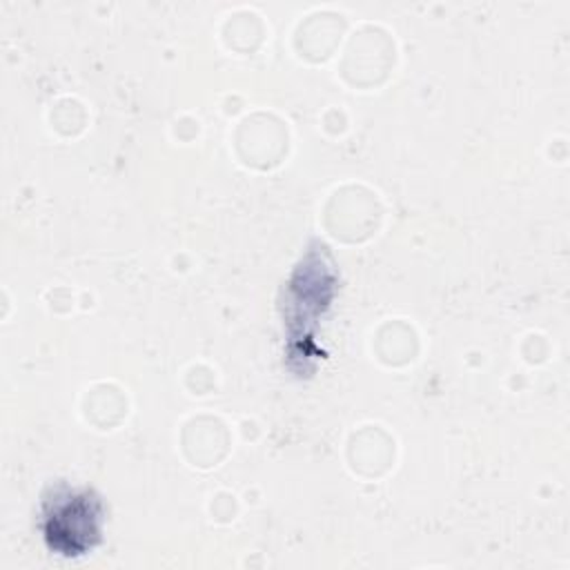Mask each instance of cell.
Instances as JSON below:
<instances>
[{
  "label": "cell",
  "instance_id": "obj_1",
  "mask_svg": "<svg viewBox=\"0 0 570 570\" xmlns=\"http://www.w3.org/2000/svg\"><path fill=\"white\" fill-rule=\"evenodd\" d=\"M107 508L91 485L56 481L40 499L38 530L45 548L62 559H82L105 539Z\"/></svg>",
  "mask_w": 570,
  "mask_h": 570
}]
</instances>
